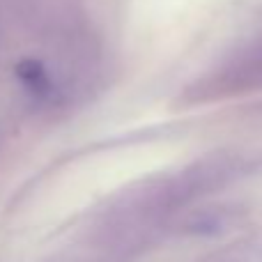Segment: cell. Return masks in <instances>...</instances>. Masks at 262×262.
<instances>
[{
    "label": "cell",
    "instance_id": "cell-1",
    "mask_svg": "<svg viewBox=\"0 0 262 262\" xmlns=\"http://www.w3.org/2000/svg\"><path fill=\"white\" fill-rule=\"evenodd\" d=\"M16 72H18V76L23 78V83H26L28 88H32V90H41V88L46 85L44 69H41L37 62H32V60H26V62H21L16 67Z\"/></svg>",
    "mask_w": 262,
    "mask_h": 262
}]
</instances>
